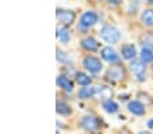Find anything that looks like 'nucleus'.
I'll list each match as a JSON object with an SVG mask.
<instances>
[{
	"label": "nucleus",
	"instance_id": "7",
	"mask_svg": "<svg viewBox=\"0 0 153 134\" xmlns=\"http://www.w3.org/2000/svg\"><path fill=\"white\" fill-rule=\"evenodd\" d=\"M107 76H108V79L113 80V81H118V80L123 79L125 76V70L122 67H113L108 69L107 72Z\"/></svg>",
	"mask_w": 153,
	"mask_h": 134
},
{
	"label": "nucleus",
	"instance_id": "23",
	"mask_svg": "<svg viewBox=\"0 0 153 134\" xmlns=\"http://www.w3.org/2000/svg\"><path fill=\"white\" fill-rule=\"evenodd\" d=\"M149 3H152V4H153V0H149Z\"/></svg>",
	"mask_w": 153,
	"mask_h": 134
},
{
	"label": "nucleus",
	"instance_id": "9",
	"mask_svg": "<svg viewBox=\"0 0 153 134\" xmlns=\"http://www.w3.org/2000/svg\"><path fill=\"white\" fill-rule=\"evenodd\" d=\"M127 108H129V111L133 113L134 115H142V114H145V106L142 104L141 102H138V100L130 102L129 104H127Z\"/></svg>",
	"mask_w": 153,
	"mask_h": 134
},
{
	"label": "nucleus",
	"instance_id": "17",
	"mask_svg": "<svg viewBox=\"0 0 153 134\" xmlns=\"http://www.w3.org/2000/svg\"><path fill=\"white\" fill-rule=\"evenodd\" d=\"M95 93V90H94L92 87H84L80 90V92H79V96L81 98V99H87V98H91Z\"/></svg>",
	"mask_w": 153,
	"mask_h": 134
},
{
	"label": "nucleus",
	"instance_id": "16",
	"mask_svg": "<svg viewBox=\"0 0 153 134\" xmlns=\"http://www.w3.org/2000/svg\"><path fill=\"white\" fill-rule=\"evenodd\" d=\"M142 22L146 26H153V10H146L142 14Z\"/></svg>",
	"mask_w": 153,
	"mask_h": 134
},
{
	"label": "nucleus",
	"instance_id": "19",
	"mask_svg": "<svg viewBox=\"0 0 153 134\" xmlns=\"http://www.w3.org/2000/svg\"><path fill=\"white\" fill-rule=\"evenodd\" d=\"M57 113L61 114V115H69L71 110H69V106L65 104L62 102H58L57 103Z\"/></svg>",
	"mask_w": 153,
	"mask_h": 134
},
{
	"label": "nucleus",
	"instance_id": "4",
	"mask_svg": "<svg viewBox=\"0 0 153 134\" xmlns=\"http://www.w3.org/2000/svg\"><path fill=\"white\" fill-rule=\"evenodd\" d=\"M84 67H85V69H88L92 73H98L102 70L100 61L98 58H95V57H85L84 58Z\"/></svg>",
	"mask_w": 153,
	"mask_h": 134
},
{
	"label": "nucleus",
	"instance_id": "5",
	"mask_svg": "<svg viewBox=\"0 0 153 134\" xmlns=\"http://www.w3.org/2000/svg\"><path fill=\"white\" fill-rule=\"evenodd\" d=\"M57 19L64 24H71L75 21V12L69 10H57Z\"/></svg>",
	"mask_w": 153,
	"mask_h": 134
},
{
	"label": "nucleus",
	"instance_id": "22",
	"mask_svg": "<svg viewBox=\"0 0 153 134\" xmlns=\"http://www.w3.org/2000/svg\"><path fill=\"white\" fill-rule=\"evenodd\" d=\"M121 134H129V133H127V131H125V130H123V131H122Z\"/></svg>",
	"mask_w": 153,
	"mask_h": 134
},
{
	"label": "nucleus",
	"instance_id": "1",
	"mask_svg": "<svg viewBox=\"0 0 153 134\" xmlns=\"http://www.w3.org/2000/svg\"><path fill=\"white\" fill-rule=\"evenodd\" d=\"M100 35L104 41L108 42V44H115V42H118L121 39V33L115 27H111V26H104L100 30Z\"/></svg>",
	"mask_w": 153,
	"mask_h": 134
},
{
	"label": "nucleus",
	"instance_id": "21",
	"mask_svg": "<svg viewBox=\"0 0 153 134\" xmlns=\"http://www.w3.org/2000/svg\"><path fill=\"white\" fill-rule=\"evenodd\" d=\"M110 1H111V0H110ZM113 1H114V3H119V0H113Z\"/></svg>",
	"mask_w": 153,
	"mask_h": 134
},
{
	"label": "nucleus",
	"instance_id": "11",
	"mask_svg": "<svg viewBox=\"0 0 153 134\" xmlns=\"http://www.w3.org/2000/svg\"><path fill=\"white\" fill-rule=\"evenodd\" d=\"M81 45H83V47H84V49L90 50V52H94V50H96V49H98V47H99L98 41H96V39H94L92 37H90V38H85V39H83V41H81Z\"/></svg>",
	"mask_w": 153,
	"mask_h": 134
},
{
	"label": "nucleus",
	"instance_id": "13",
	"mask_svg": "<svg viewBox=\"0 0 153 134\" xmlns=\"http://www.w3.org/2000/svg\"><path fill=\"white\" fill-rule=\"evenodd\" d=\"M57 84H58V87H61V88H64L65 91H72V83H71V80H68L65 76H58L57 77Z\"/></svg>",
	"mask_w": 153,
	"mask_h": 134
},
{
	"label": "nucleus",
	"instance_id": "18",
	"mask_svg": "<svg viewBox=\"0 0 153 134\" xmlns=\"http://www.w3.org/2000/svg\"><path fill=\"white\" fill-rule=\"evenodd\" d=\"M76 79H77V83H79V84H80V85H84V87H85V85H90V84H91V77H90V76H87L85 73H79Z\"/></svg>",
	"mask_w": 153,
	"mask_h": 134
},
{
	"label": "nucleus",
	"instance_id": "15",
	"mask_svg": "<svg viewBox=\"0 0 153 134\" xmlns=\"http://www.w3.org/2000/svg\"><path fill=\"white\" fill-rule=\"evenodd\" d=\"M141 61L142 62H152L153 61V52L149 47H144L141 50Z\"/></svg>",
	"mask_w": 153,
	"mask_h": 134
},
{
	"label": "nucleus",
	"instance_id": "2",
	"mask_svg": "<svg viewBox=\"0 0 153 134\" xmlns=\"http://www.w3.org/2000/svg\"><path fill=\"white\" fill-rule=\"evenodd\" d=\"M130 69L133 72L134 77H136L138 81L144 80V75H145V65L141 60H133L131 64H130Z\"/></svg>",
	"mask_w": 153,
	"mask_h": 134
},
{
	"label": "nucleus",
	"instance_id": "6",
	"mask_svg": "<svg viewBox=\"0 0 153 134\" xmlns=\"http://www.w3.org/2000/svg\"><path fill=\"white\" fill-rule=\"evenodd\" d=\"M81 126L88 131H96L99 129V121L96 119L95 117L85 115V117L81 119Z\"/></svg>",
	"mask_w": 153,
	"mask_h": 134
},
{
	"label": "nucleus",
	"instance_id": "20",
	"mask_svg": "<svg viewBox=\"0 0 153 134\" xmlns=\"http://www.w3.org/2000/svg\"><path fill=\"white\" fill-rule=\"evenodd\" d=\"M138 134H150L149 131H141V133H138Z\"/></svg>",
	"mask_w": 153,
	"mask_h": 134
},
{
	"label": "nucleus",
	"instance_id": "10",
	"mask_svg": "<svg viewBox=\"0 0 153 134\" xmlns=\"http://www.w3.org/2000/svg\"><path fill=\"white\" fill-rule=\"evenodd\" d=\"M57 39L61 44H68L71 41V34L68 31V29H65L62 26L57 27Z\"/></svg>",
	"mask_w": 153,
	"mask_h": 134
},
{
	"label": "nucleus",
	"instance_id": "12",
	"mask_svg": "<svg viewBox=\"0 0 153 134\" xmlns=\"http://www.w3.org/2000/svg\"><path fill=\"white\" fill-rule=\"evenodd\" d=\"M122 54H123V57L126 60H131L136 57V47L133 46V45H125L123 47H122Z\"/></svg>",
	"mask_w": 153,
	"mask_h": 134
},
{
	"label": "nucleus",
	"instance_id": "8",
	"mask_svg": "<svg viewBox=\"0 0 153 134\" xmlns=\"http://www.w3.org/2000/svg\"><path fill=\"white\" fill-rule=\"evenodd\" d=\"M102 57L108 62H118L119 61V56L115 53V50L111 47H104L102 50Z\"/></svg>",
	"mask_w": 153,
	"mask_h": 134
},
{
	"label": "nucleus",
	"instance_id": "3",
	"mask_svg": "<svg viewBox=\"0 0 153 134\" xmlns=\"http://www.w3.org/2000/svg\"><path fill=\"white\" fill-rule=\"evenodd\" d=\"M96 22H98V15L94 11H87V12H84L80 19V26L83 27V29H90Z\"/></svg>",
	"mask_w": 153,
	"mask_h": 134
},
{
	"label": "nucleus",
	"instance_id": "14",
	"mask_svg": "<svg viewBox=\"0 0 153 134\" xmlns=\"http://www.w3.org/2000/svg\"><path fill=\"white\" fill-rule=\"evenodd\" d=\"M103 108H104V111L108 114H115L117 111H118V104L110 99V100H106V102L103 103Z\"/></svg>",
	"mask_w": 153,
	"mask_h": 134
}]
</instances>
